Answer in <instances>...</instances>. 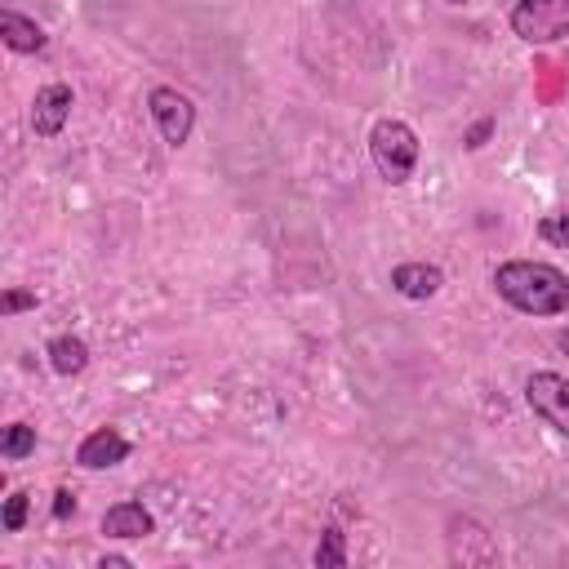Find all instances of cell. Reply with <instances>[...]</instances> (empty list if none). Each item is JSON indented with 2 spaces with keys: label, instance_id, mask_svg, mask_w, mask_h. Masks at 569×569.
<instances>
[{
  "label": "cell",
  "instance_id": "1",
  "mask_svg": "<svg viewBox=\"0 0 569 569\" xmlns=\"http://www.w3.org/2000/svg\"><path fill=\"white\" fill-rule=\"evenodd\" d=\"M493 289L525 316H565L569 311V276L538 258H511L493 267Z\"/></svg>",
  "mask_w": 569,
  "mask_h": 569
},
{
  "label": "cell",
  "instance_id": "2",
  "mask_svg": "<svg viewBox=\"0 0 569 569\" xmlns=\"http://www.w3.org/2000/svg\"><path fill=\"white\" fill-rule=\"evenodd\" d=\"M418 156H422L418 133H413L400 116L373 120V129H369V160H373V169H378L391 187H405V182L413 178Z\"/></svg>",
  "mask_w": 569,
  "mask_h": 569
},
{
  "label": "cell",
  "instance_id": "3",
  "mask_svg": "<svg viewBox=\"0 0 569 569\" xmlns=\"http://www.w3.org/2000/svg\"><path fill=\"white\" fill-rule=\"evenodd\" d=\"M511 31L525 44H556L569 36V0H520L511 9Z\"/></svg>",
  "mask_w": 569,
  "mask_h": 569
},
{
  "label": "cell",
  "instance_id": "4",
  "mask_svg": "<svg viewBox=\"0 0 569 569\" xmlns=\"http://www.w3.org/2000/svg\"><path fill=\"white\" fill-rule=\"evenodd\" d=\"M525 400L533 409V418H542L551 431L569 436V378L556 369H538L525 378Z\"/></svg>",
  "mask_w": 569,
  "mask_h": 569
},
{
  "label": "cell",
  "instance_id": "5",
  "mask_svg": "<svg viewBox=\"0 0 569 569\" xmlns=\"http://www.w3.org/2000/svg\"><path fill=\"white\" fill-rule=\"evenodd\" d=\"M147 111H151V120H156V129H160V138H164L169 147H182V142L191 138V129H196V107H191V98L178 93V89H169V84H156V89L147 93Z\"/></svg>",
  "mask_w": 569,
  "mask_h": 569
},
{
  "label": "cell",
  "instance_id": "6",
  "mask_svg": "<svg viewBox=\"0 0 569 569\" xmlns=\"http://www.w3.org/2000/svg\"><path fill=\"white\" fill-rule=\"evenodd\" d=\"M445 538H449V560L453 565H498V556H502L498 538L476 516H453Z\"/></svg>",
  "mask_w": 569,
  "mask_h": 569
},
{
  "label": "cell",
  "instance_id": "7",
  "mask_svg": "<svg viewBox=\"0 0 569 569\" xmlns=\"http://www.w3.org/2000/svg\"><path fill=\"white\" fill-rule=\"evenodd\" d=\"M71 107H76V93H71V84H44V89H36V102H31V129H36V138H58L62 129H67V120H71Z\"/></svg>",
  "mask_w": 569,
  "mask_h": 569
},
{
  "label": "cell",
  "instance_id": "8",
  "mask_svg": "<svg viewBox=\"0 0 569 569\" xmlns=\"http://www.w3.org/2000/svg\"><path fill=\"white\" fill-rule=\"evenodd\" d=\"M129 458V440L116 431V427H93L84 440H80V449H76V462L84 467V471H102V467H116V462H124Z\"/></svg>",
  "mask_w": 569,
  "mask_h": 569
},
{
  "label": "cell",
  "instance_id": "9",
  "mask_svg": "<svg viewBox=\"0 0 569 569\" xmlns=\"http://www.w3.org/2000/svg\"><path fill=\"white\" fill-rule=\"evenodd\" d=\"M440 284H445V271H440L436 262H396V267H391V289H396L400 298H409V302L436 298Z\"/></svg>",
  "mask_w": 569,
  "mask_h": 569
},
{
  "label": "cell",
  "instance_id": "10",
  "mask_svg": "<svg viewBox=\"0 0 569 569\" xmlns=\"http://www.w3.org/2000/svg\"><path fill=\"white\" fill-rule=\"evenodd\" d=\"M102 533H107V538H120V542L147 538V533H156V520H151V511H147L142 502L124 498V502H116V507L102 511Z\"/></svg>",
  "mask_w": 569,
  "mask_h": 569
},
{
  "label": "cell",
  "instance_id": "11",
  "mask_svg": "<svg viewBox=\"0 0 569 569\" xmlns=\"http://www.w3.org/2000/svg\"><path fill=\"white\" fill-rule=\"evenodd\" d=\"M0 40H4L13 53H40V49L49 44L44 27H40L36 18L18 13V9H0Z\"/></svg>",
  "mask_w": 569,
  "mask_h": 569
},
{
  "label": "cell",
  "instance_id": "12",
  "mask_svg": "<svg viewBox=\"0 0 569 569\" xmlns=\"http://www.w3.org/2000/svg\"><path fill=\"white\" fill-rule=\"evenodd\" d=\"M49 365H53V373H62V378L84 373V369H89V342L76 338V333L49 338Z\"/></svg>",
  "mask_w": 569,
  "mask_h": 569
},
{
  "label": "cell",
  "instance_id": "13",
  "mask_svg": "<svg viewBox=\"0 0 569 569\" xmlns=\"http://www.w3.org/2000/svg\"><path fill=\"white\" fill-rule=\"evenodd\" d=\"M31 453H36V427L9 422L4 436H0V458H4V462H22V458H31Z\"/></svg>",
  "mask_w": 569,
  "mask_h": 569
},
{
  "label": "cell",
  "instance_id": "14",
  "mask_svg": "<svg viewBox=\"0 0 569 569\" xmlns=\"http://www.w3.org/2000/svg\"><path fill=\"white\" fill-rule=\"evenodd\" d=\"M311 560H316V569H342V565H347V538H342V529L329 525V529L320 533Z\"/></svg>",
  "mask_w": 569,
  "mask_h": 569
},
{
  "label": "cell",
  "instance_id": "15",
  "mask_svg": "<svg viewBox=\"0 0 569 569\" xmlns=\"http://www.w3.org/2000/svg\"><path fill=\"white\" fill-rule=\"evenodd\" d=\"M27 511H31V493H27V489L9 493V498H4V511H0V525H4V533H22V525H27Z\"/></svg>",
  "mask_w": 569,
  "mask_h": 569
},
{
  "label": "cell",
  "instance_id": "16",
  "mask_svg": "<svg viewBox=\"0 0 569 569\" xmlns=\"http://www.w3.org/2000/svg\"><path fill=\"white\" fill-rule=\"evenodd\" d=\"M538 236H542L547 244H556V249H569V213H547V218L538 222Z\"/></svg>",
  "mask_w": 569,
  "mask_h": 569
},
{
  "label": "cell",
  "instance_id": "17",
  "mask_svg": "<svg viewBox=\"0 0 569 569\" xmlns=\"http://www.w3.org/2000/svg\"><path fill=\"white\" fill-rule=\"evenodd\" d=\"M0 311H4V316H18V311H36V293H27V289H4V298H0Z\"/></svg>",
  "mask_w": 569,
  "mask_h": 569
},
{
  "label": "cell",
  "instance_id": "18",
  "mask_svg": "<svg viewBox=\"0 0 569 569\" xmlns=\"http://www.w3.org/2000/svg\"><path fill=\"white\" fill-rule=\"evenodd\" d=\"M489 133H493V120H476V124L467 129L462 147H471V151H476V147H485V138H489Z\"/></svg>",
  "mask_w": 569,
  "mask_h": 569
},
{
  "label": "cell",
  "instance_id": "19",
  "mask_svg": "<svg viewBox=\"0 0 569 569\" xmlns=\"http://www.w3.org/2000/svg\"><path fill=\"white\" fill-rule=\"evenodd\" d=\"M53 516H58V520L76 516V493H71V489H58V493H53Z\"/></svg>",
  "mask_w": 569,
  "mask_h": 569
},
{
  "label": "cell",
  "instance_id": "20",
  "mask_svg": "<svg viewBox=\"0 0 569 569\" xmlns=\"http://www.w3.org/2000/svg\"><path fill=\"white\" fill-rule=\"evenodd\" d=\"M102 569H129V560H124V556H107Z\"/></svg>",
  "mask_w": 569,
  "mask_h": 569
},
{
  "label": "cell",
  "instance_id": "21",
  "mask_svg": "<svg viewBox=\"0 0 569 569\" xmlns=\"http://www.w3.org/2000/svg\"><path fill=\"white\" fill-rule=\"evenodd\" d=\"M556 347H560V351L569 356V329H560V333H556Z\"/></svg>",
  "mask_w": 569,
  "mask_h": 569
}]
</instances>
